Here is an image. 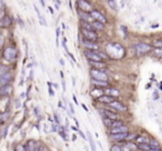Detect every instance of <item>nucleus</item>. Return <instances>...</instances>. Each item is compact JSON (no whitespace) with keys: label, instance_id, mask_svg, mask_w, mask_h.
Wrapping results in <instances>:
<instances>
[{"label":"nucleus","instance_id":"obj_1","mask_svg":"<svg viewBox=\"0 0 162 151\" xmlns=\"http://www.w3.org/2000/svg\"><path fill=\"white\" fill-rule=\"evenodd\" d=\"M123 48L120 45H109L107 46V51H108V56L109 57H113V58H121L122 55L118 53V50H122Z\"/></svg>","mask_w":162,"mask_h":151},{"label":"nucleus","instance_id":"obj_2","mask_svg":"<svg viewBox=\"0 0 162 151\" xmlns=\"http://www.w3.org/2000/svg\"><path fill=\"white\" fill-rule=\"evenodd\" d=\"M81 35L84 36V39H87V40H90V41H97L98 38H99L97 32L93 29H84V28H82L81 29Z\"/></svg>","mask_w":162,"mask_h":151},{"label":"nucleus","instance_id":"obj_3","mask_svg":"<svg viewBox=\"0 0 162 151\" xmlns=\"http://www.w3.org/2000/svg\"><path fill=\"white\" fill-rule=\"evenodd\" d=\"M90 76L93 79H99V80H108V76L104 72V69H96L92 68L90 70Z\"/></svg>","mask_w":162,"mask_h":151},{"label":"nucleus","instance_id":"obj_4","mask_svg":"<svg viewBox=\"0 0 162 151\" xmlns=\"http://www.w3.org/2000/svg\"><path fill=\"white\" fill-rule=\"evenodd\" d=\"M17 57V50L14 47H7L4 51V58L8 61H14Z\"/></svg>","mask_w":162,"mask_h":151},{"label":"nucleus","instance_id":"obj_5","mask_svg":"<svg viewBox=\"0 0 162 151\" xmlns=\"http://www.w3.org/2000/svg\"><path fill=\"white\" fill-rule=\"evenodd\" d=\"M84 56L88 58V60H93V61H103L101 56L99 55V51L97 50H90L87 49L84 51Z\"/></svg>","mask_w":162,"mask_h":151},{"label":"nucleus","instance_id":"obj_6","mask_svg":"<svg viewBox=\"0 0 162 151\" xmlns=\"http://www.w3.org/2000/svg\"><path fill=\"white\" fill-rule=\"evenodd\" d=\"M151 50H152V47L147 45V43H138L135 46V52H137L138 56L145 55V53L150 52Z\"/></svg>","mask_w":162,"mask_h":151},{"label":"nucleus","instance_id":"obj_7","mask_svg":"<svg viewBox=\"0 0 162 151\" xmlns=\"http://www.w3.org/2000/svg\"><path fill=\"white\" fill-rule=\"evenodd\" d=\"M77 5H78L79 9L82 10V11H86V12H90L91 10H93L92 5L89 1H87V0H78Z\"/></svg>","mask_w":162,"mask_h":151},{"label":"nucleus","instance_id":"obj_8","mask_svg":"<svg viewBox=\"0 0 162 151\" xmlns=\"http://www.w3.org/2000/svg\"><path fill=\"white\" fill-rule=\"evenodd\" d=\"M90 14L93 17L94 20H97V21H100L102 23H107V19L106 17L101 14V12H99L98 10H91L90 11Z\"/></svg>","mask_w":162,"mask_h":151},{"label":"nucleus","instance_id":"obj_9","mask_svg":"<svg viewBox=\"0 0 162 151\" xmlns=\"http://www.w3.org/2000/svg\"><path fill=\"white\" fill-rule=\"evenodd\" d=\"M109 105H110V108L117 110V111H127V107L123 103H121L120 101H112L111 103H109Z\"/></svg>","mask_w":162,"mask_h":151},{"label":"nucleus","instance_id":"obj_10","mask_svg":"<svg viewBox=\"0 0 162 151\" xmlns=\"http://www.w3.org/2000/svg\"><path fill=\"white\" fill-rule=\"evenodd\" d=\"M97 100L99 101V102H101V103H107V105H109V103H111L112 101L116 100V97L109 96V95H101L100 97H98Z\"/></svg>","mask_w":162,"mask_h":151},{"label":"nucleus","instance_id":"obj_11","mask_svg":"<svg viewBox=\"0 0 162 151\" xmlns=\"http://www.w3.org/2000/svg\"><path fill=\"white\" fill-rule=\"evenodd\" d=\"M78 14L80 16V18L82 19L84 21H87V22H91L92 23L94 21L93 17L90 14V12H86V11H82V10H79Z\"/></svg>","mask_w":162,"mask_h":151},{"label":"nucleus","instance_id":"obj_12","mask_svg":"<svg viewBox=\"0 0 162 151\" xmlns=\"http://www.w3.org/2000/svg\"><path fill=\"white\" fill-rule=\"evenodd\" d=\"M11 23H12V18L8 16V14H5L1 20H0V27L1 28H8L11 26Z\"/></svg>","mask_w":162,"mask_h":151},{"label":"nucleus","instance_id":"obj_13","mask_svg":"<svg viewBox=\"0 0 162 151\" xmlns=\"http://www.w3.org/2000/svg\"><path fill=\"white\" fill-rule=\"evenodd\" d=\"M11 79H12V76H11L10 71H7L6 73H4V74L0 76V85H1V86L8 85V83H10Z\"/></svg>","mask_w":162,"mask_h":151},{"label":"nucleus","instance_id":"obj_14","mask_svg":"<svg viewBox=\"0 0 162 151\" xmlns=\"http://www.w3.org/2000/svg\"><path fill=\"white\" fill-rule=\"evenodd\" d=\"M11 92H12V86L9 83L5 85V86H1V88H0V96H9V95H11Z\"/></svg>","mask_w":162,"mask_h":151},{"label":"nucleus","instance_id":"obj_15","mask_svg":"<svg viewBox=\"0 0 162 151\" xmlns=\"http://www.w3.org/2000/svg\"><path fill=\"white\" fill-rule=\"evenodd\" d=\"M100 113H101L104 118H109V119H118V115H117L116 112L111 111V110H108V109L100 110Z\"/></svg>","mask_w":162,"mask_h":151},{"label":"nucleus","instance_id":"obj_16","mask_svg":"<svg viewBox=\"0 0 162 151\" xmlns=\"http://www.w3.org/2000/svg\"><path fill=\"white\" fill-rule=\"evenodd\" d=\"M82 45H84V48L90 49V50H97L98 48H99V46L96 43V41H90V40H87V39L82 40Z\"/></svg>","mask_w":162,"mask_h":151},{"label":"nucleus","instance_id":"obj_17","mask_svg":"<svg viewBox=\"0 0 162 151\" xmlns=\"http://www.w3.org/2000/svg\"><path fill=\"white\" fill-rule=\"evenodd\" d=\"M91 85L92 86H94V87H97V88H107L108 87V81L107 80H99V79H93L91 80Z\"/></svg>","mask_w":162,"mask_h":151},{"label":"nucleus","instance_id":"obj_18","mask_svg":"<svg viewBox=\"0 0 162 151\" xmlns=\"http://www.w3.org/2000/svg\"><path fill=\"white\" fill-rule=\"evenodd\" d=\"M26 150H29V151L39 150V143L36 142L35 140H29V141L26 143Z\"/></svg>","mask_w":162,"mask_h":151},{"label":"nucleus","instance_id":"obj_19","mask_svg":"<svg viewBox=\"0 0 162 151\" xmlns=\"http://www.w3.org/2000/svg\"><path fill=\"white\" fill-rule=\"evenodd\" d=\"M129 129L125 124H122V126H118V127H113L110 130V133H121V132H128Z\"/></svg>","mask_w":162,"mask_h":151},{"label":"nucleus","instance_id":"obj_20","mask_svg":"<svg viewBox=\"0 0 162 151\" xmlns=\"http://www.w3.org/2000/svg\"><path fill=\"white\" fill-rule=\"evenodd\" d=\"M89 64L96 69H106L107 66L103 61H93V60H89Z\"/></svg>","mask_w":162,"mask_h":151},{"label":"nucleus","instance_id":"obj_21","mask_svg":"<svg viewBox=\"0 0 162 151\" xmlns=\"http://www.w3.org/2000/svg\"><path fill=\"white\" fill-rule=\"evenodd\" d=\"M128 132H121V133H111V139L116 141H125Z\"/></svg>","mask_w":162,"mask_h":151},{"label":"nucleus","instance_id":"obj_22","mask_svg":"<svg viewBox=\"0 0 162 151\" xmlns=\"http://www.w3.org/2000/svg\"><path fill=\"white\" fill-rule=\"evenodd\" d=\"M106 90V95H109V96L112 97H118L119 96V90H117L114 88H104Z\"/></svg>","mask_w":162,"mask_h":151},{"label":"nucleus","instance_id":"obj_23","mask_svg":"<svg viewBox=\"0 0 162 151\" xmlns=\"http://www.w3.org/2000/svg\"><path fill=\"white\" fill-rule=\"evenodd\" d=\"M138 149H139V150L150 151V150H151V146H150V143H147V142H142V143H139Z\"/></svg>","mask_w":162,"mask_h":151},{"label":"nucleus","instance_id":"obj_24","mask_svg":"<svg viewBox=\"0 0 162 151\" xmlns=\"http://www.w3.org/2000/svg\"><path fill=\"white\" fill-rule=\"evenodd\" d=\"M150 52H151L154 57H157V58H161L162 57V48H154V49L151 50Z\"/></svg>","mask_w":162,"mask_h":151},{"label":"nucleus","instance_id":"obj_25","mask_svg":"<svg viewBox=\"0 0 162 151\" xmlns=\"http://www.w3.org/2000/svg\"><path fill=\"white\" fill-rule=\"evenodd\" d=\"M92 26H93V29H98V30H102L104 28V23L100 22V21H97L94 20L92 22Z\"/></svg>","mask_w":162,"mask_h":151},{"label":"nucleus","instance_id":"obj_26","mask_svg":"<svg viewBox=\"0 0 162 151\" xmlns=\"http://www.w3.org/2000/svg\"><path fill=\"white\" fill-rule=\"evenodd\" d=\"M35 10H36V12H37L38 17H39V20H40V22H41L42 26H47V22L43 20V17H42V14H40V10L37 8V6H35Z\"/></svg>","mask_w":162,"mask_h":151},{"label":"nucleus","instance_id":"obj_27","mask_svg":"<svg viewBox=\"0 0 162 151\" xmlns=\"http://www.w3.org/2000/svg\"><path fill=\"white\" fill-rule=\"evenodd\" d=\"M152 46L154 48H162V39H156L152 41Z\"/></svg>","mask_w":162,"mask_h":151},{"label":"nucleus","instance_id":"obj_28","mask_svg":"<svg viewBox=\"0 0 162 151\" xmlns=\"http://www.w3.org/2000/svg\"><path fill=\"white\" fill-rule=\"evenodd\" d=\"M135 141L138 142V143H142V142H147V143H149V139H147V138H144L143 136H139V137H135Z\"/></svg>","mask_w":162,"mask_h":151},{"label":"nucleus","instance_id":"obj_29","mask_svg":"<svg viewBox=\"0 0 162 151\" xmlns=\"http://www.w3.org/2000/svg\"><path fill=\"white\" fill-rule=\"evenodd\" d=\"M81 26H82V28H84V29H93V26L91 22H87V21H81Z\"/></svg>","mask_w":162,"mask_h":151},{"label":"nucleus","instance_id":"obj_30","mask_svg":"<svg viewBox=\"0 0 162 151\" xmlns=\"http://www.w3.org/2000/svg\"><path fill=\"white\" fill-rule=\"evenodd\" d=\"M8 117H9V112L1 113V115H0V122H1V124H4L6 120H8Z\"/></svg>","mask_w":162,"mask_h":151},{"label":"nucleus","instance_id":"obj_31","mask_svg":"<svg viewBox=\"0 0 162 151\" xmlns=\"http://www.w3.org/2000/svg\"><path fill=\"white\" fill-rule=\"evenodd\" d=\"M108 4H109V6H110V7H111L113 10H116V11L118 10V7H117L116 2H114L113 0H109V1H108Z\"/></svg>","mask_w":162,"mask_h":151},{"label":"nucleus","instance_id":"obj_32","mask_svg":"<svg viewBox=\"0 0 162 151\" xmlns=\"http://www.w3.org/2000/svg\"><path fill=\"white\" fill-rule=\"evenodd\" d=\"M88 140L90 141V143H91V149L94 150V149H96V147H94V142H93V139H92V137H91L90 132H88Z\"/></svg>","mask_w":162,"mask_h":151},{"label":"nucleus","instance_id":"obj_33","mask_svg":"<svg viewBox=\"0 0 162 151\" xmlns=\"http://www.w3.org/2000/svg\"><path fill=\"white\" fill-rule=\"evenodd\" d=\"M135 137H137V136L133 134V133H128V134H127V138H125V140H127V141H129V140H133V139H135Z\"/></svg>","mask_w":162,"mask_h":151},{"label":"nucleus","instance_id":"obj_34","mask_svg":"<svg viewBox=\"0 0 162 151\" xmlns=\"http://www.w3.org/2000/svg\"><path fill=\"white\" fill-rule=\"evenodd\" d=\"M7 71H9V69H8V67H5V66L0 67V76H1V74H4V73H6Z\"/></svg>","mask_w":162,"mask_h":151},{"label":"nucleus","instance_id":"obj_35","mask_svg":"<svg viewBox=\"0 0 162 151\" xmlns=\"http://www.w3.org/2000/svg\"><path fill=\"white\" fill-rule=\"evenodd\" d=\"M111 150L112 151H122V150H123V148H122V147H120V146H117V144H116V146L112 147Z\"/></svg>","mask_w":162,"mask_h":151},{"label":"nucleus","instance_id":"obj_36","mask_svg":"<svg viewBox=\"0 0 162 151\" xmlns=\"http://www.w3.org/2000/svg\"><path fill=\"white\" fill-rule=\"evenodd\" d=\"M62 46H63L65 50L67 51V53H68L69 51H68V48H67V45H66V38H65V37H63V39H62Z\"/></svg>","mask_w":162,"mask_h":151},{"label":"nucleus","instance_id":"obj_37","mask_svg":"<svg viewBox=\"0 0 162 151\" xmlns=\"http://www.w3.org/2000/svg\"><path fill=\"white\" fill-rule=\"evenodd\" d=\"M59 36H60V30L57 29V46H59Z\"/></svg>","mask_w":162,"mask_h":151},{"label":"nucleus","instance_id":"obj_38","mask_svg":"<svg viewBox=\"0 0 162 151\" xmlns=\"http://www.w3.org/2000/svg\"><path fill=\"white\" fill-rule=\"evenodd\" d=\"M59 133H60L61 138H63L65 140H67V136H66V132H65V131H62V130H60V131H59Z\"/></svg>","mask_w":162,"mask_h":151},{"label":"nucleus","instance_id":"obj_39","mask_svg":"<svg viewBox=\"0 0 162 151\" xmlns=\"http://www.w3.org/2000/svg\"><path fill=\"white\" fill-rule=\"evenodd\" d=\"M2 45H4V37L0 35V48L2 47Z\"/></svg>","mask_w":162,"mask_h":151},{"label":"nucleus","instance_id":"obj_40","mask_svg":"<svg viewBox=\"0 0 162 151\" xmlns=\"http://www.w3.org/2000/svg\"><path fill=\"white\" fill-rule=\"evenodd\" d=\"M17 150H26V147H22V146H18L16 148Z\"/></svg>","mask_w":162,"mask_h":151},{"label":"nucleus","instance_id":"obj_41","mask_svg":"<svg viewBox=\"0 0 162 151\" xmlns=\"http://www.w3.org/2000/svg\"><path fill=\"white\" fill-rule=\"evenodd\" d=\"M4 16H5V11L1 9V10H0V20H1V18H2Z\"/></svg>","mask_w":162,"mask_h":151},{"label":"nucleus","instance_id":"obj_42","mask_svg":"<svg viewBox=\"0 0 162 151\" xmlns=\"http://www.w3.org/2000/svg\"><path fill=\"white\" fill-rule=\"evenodd\" d=\"M2 7H4V2H2V0H0V10L2 9Z\"/></svg>","mask_w":162,"mask_h":151},{"label":"nucleus","instance_id":"obj_43","mask_svg":"<svg viewBox=\"0 0 162 151\" xmlns=\"http://www.w3.org/2000/svg\"><path fill=\"white\" fill-rule=\"evenodd\" d=\"M82 108H84V109L86 110V111H87V110H88V108H86V105H82Z\"/></svg>","mask_w":162,"mask_h":151}]
</instances>
